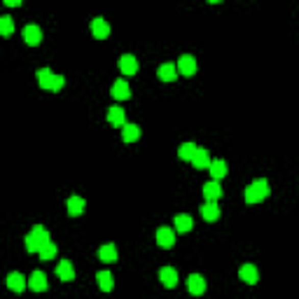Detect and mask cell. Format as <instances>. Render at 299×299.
Here are the masks:
<instances>
[{"mask_svg": "<svg viewBox=\"0 0 299 299\" xmlns=\"http://www.w3.org/2000/svg\"><path fill=\"white\" fill-rule=\"evenodd\" d=\"M271 194V187H269V180L266 178H257V180H253V183L245 187V204H260V201H264L266 196Z\"/></svg>", "mask_w": 299, "mask_h": 299, "instance_id": "6da1fadb", "label": "cell"}, {"mask_svg": "<svg viewBox=\"0 0 299 299\" xmlns=\"http://www.w3.org/2000/svg\"><path fill=\"white\" fill-rule=\"evenodd\" d=\"M49 232L42 227V225H35L31 232L26 234V238H23V243H26V250L28 253H38L40 248H42L44 243H49Z\"/></svg>", "mask_w": 299, "mask_h": 299, "instance_id": "7a4b0ae2", "label": "cell"}, {"mask_svg": "<svg viewBox=\"0 0 299 299\" xmlns=\"http://www.w3.org/2000/svg\"><path fill=\"white\" fill-rule=\"evenodd\" d=\"M176 68H178V75H185V78H192L194 72H196V59H194L192 54H183L180 59H178Z\"/></svg>", "mask_w": 299, "mask_h": 299, "instance_id": "3957f363", "label": "cell"}, {"mask_svg": "<svg viewBox=\"0 0 299 299\" xmlns=\"http://www.w3.org/2000/svg\"><path fill=\"white\" fill-rule=\"evenodd\" d=\"M23 40H26V44H31V47H35V44L42 42V31H40L38 23H26L21 31Z\"/></svg>", "mask_w": 299, "mask_h": 299, "instance_id": "277c9868", "label": "cell"}, {"mask_svg": "<svg viewBox=\"0 0 299 299\" xmlns=\"http://www.w3.org/2000/svg\"><path fill=\"white\" fill-rule=\"evenodd\" d=\"M138 59L133 54H122L119 56V70H122V75H136L138 72Z\"/></svg>", "mask_w": 299, "mask_h": 299, "instance_id": "5b68a950", "label": "cell"}, {"mask_svg": "<svg viewBox=\"0 0 299 299\" xmlns=\"http://www.w3.org/2000/svg\"><path fill=\"white\" fill-rule=\"evenodd\" d=\"M187 290L194 294V297H199V294L206 292V278L201 273H189L187 276Z\"/></svg>", "mask_w": 299, "mask_h": 299, "instance_id": "8992f818", "label": "cell"}, {"mask_svg": "<svg viewBox=\"0 0 299 299\" xmlns=\"http://www.w3.org/2000/svg\"><path fill=\"white\" fill-rule=\"evenodd\" d=\"M189 161H192L194 168H208V164H211V152L206 147H199V145H196V150H194V155Z\"/></svg>", "mask_w": 299, "mask_h": 299, "instance_id": "52a82bcc", "label": "cell"}, {"mask_svg": "<svg viewBox=\"0 0 299 299\" xmlns=\"http://www.w3.org/2000/svg\"><path fill=\"white\" fill-rule=\"evenodd\" d=\"M157 243L161 248H173L176 245V232L171 227H159L157 229Z\"/></svg>", "mask_w": 299, "mask_h": 299, "instance_id": "ba28073f", "label": "cell"}, {"mask_svg": "<svg viewBox=\"0 0 299 299\" xmlns=\"http://www.w3.org/2000/svg\"><path fill=\"white\" fill-rule=\"evenodd\" d=\"M7 288L12 290V292H21L23 288L28 285V278L23 276V273H19V271H12L10 276H7Z\"/></svg>", "mask_w": 299, "mask_h": 299, "instance_id": "9c48e42d", "label": "cell"}, {"mask_svg": "<svg viewBox=\"0 0 299 299\" xmlns=\"http://www.w3.org/2000/svg\"><path fill=\"white\" fill-rule=\"evenodd\" d=\"M28 288L33 290V292H44L47 290V276L44 271H33L28 276Z\"/></svg>", "mask_w": 299, "mask_h": 299, "instance_id": "30bf717a", "label": "cell"}, {"mask_svg": "<svg viewBox=\"0 0 299 299\" xmlns=\"http://www.w3.org/2000/svg\"><path fill=\"white\" fill-rule=\"evenodd\" d=\"M91 33H94V38H98V40L108 38V33H110V23H108L103 17L91 19Z\"/></svg>", "mask_w": 299, "mask_h": 299, "instance_id": "8fae6325", "label": "cell"}, {"mask_svg": "<svg viewBox=\"0 0 299 299\" xmlns=\"http://www.w3.org/2000/svg\"><path fill=\"white\" fill-rule=\"evenodd\" d=\"M66 206H68V215H70V217H78V215H82V213H84V206H87V201H84L82 196H78V194H72L70 199L66 201Z\"/></svg>", "mask_w": 299, "mask_h": 299, "instance_id": "7c38bea8", "label": "cell"}, {"mask_svg": "<svg viewBox=\"0 0 299 299\" xmlns=\"http://www.w3.org/2000/svg\"><path fill=\"white\" fill-rule=\"evenodd\" d=\"M238 278L243 283H248V285H255L257 278H260V273H257V266L255 264H243L241 269H238Z\"/></svg>", "mask_w": 299, "mask_h": 299, "instance_id": "4fadbf2b", "label": "cell"}, {"mask_svg": "<svg viewBox=\"0 0 299 299\" xmlns=\"http://www.w3.org/2000/svg\"><path fill=\"white\" fill-rule=\"evenodd\" d=\"M56 276L61 278V281H72L75 278V266H72L70 260H61L59 264H56Z\"/></svg>", "mask_w": 299, "mask_h": 299, "instance_id": "5bb4252c", "label": "cell"}, {"mask_svg": "<svg viewBox=\"0 0 299 299\" xmlns=\"http://www.w3.org/2000/svg\"><path fill=\"white\" fill-rule=\"evenodd\" d=\"M110 94H112V98H117V101H127L129 96H131V89H129L127 80H117V82H112Z\"/></svg>", "mask_w": 299, "mask_h": 299, "instance_id": "9a60e30c", "label": "cell"}, {"mask_svg": "<svg viewBox=\"0 0 299 299\" xmlns=\"http://www.w3.org/2000/svg\"><path fill=\"white\" fill-rule=\"evenodd\" d=\"M173 225H176V232H180V234H187V232H192V227H194V220L187 215V213H178V215L173 217Z\"/></svg>", "mask_w": 299, "mask_h": 299, "instance_id": "2e32d148", "label": "cell"}, {"mask_svg": "<svg viewBox=\"0 0 299 299\" xmlns=\"http://www.w3.org/2000/svg\"><path fill=\"white\" fill-rule=\"evenodd\" d=\"M159 281L166 285V288H176L178 285V271L173 266H161L159 269Z\"/></svg>", "mask_w": 299, "mask_h": 299, "instance_id": "e0dca14e", "label": "cell"}, {"mask_svg": "<svg viewBox=\"0 0 299 299\" xmlns=\"http://www.w3.org/2000/svg\"><path fill=\"white\" fill-rule=\"evenodd\" d=\"M201 217H204L206 222H215L217 217H220V206H217L215 201H206V204L201 206Z\"/></svg>", "mask_w": 299, "mask_h": 299, "instance_id": "ac0fdd59", "label": "cell"}, {"mask_svg": "<svg viewBox=\"0 0 299 299\" xmlns=\"http://www.w3.org/2000/svg\"><path fill=\"white\" fill-rule=\"evenodd\" d=\"M208 171H211L213 180H220V178L227 176V161L225 159H211V164H208Z\"/></svg>", "mask_w": 299, "mask_h": 299, "instance_id": "d6986e66", "label": "cell"}, {"mask_svg": "<svg viewBox=\"0 0 299 299\" xmlns=\"http://www.w3.org/2000/svg\"><path fill=\"white\" fill-rule=\"evenodd\" d=\"M35 75H38V84L42 89H52V84H54V80H56V72L52 70V68H40Z\"/></svg>", "mask_w": 299, "mask_h": 299, "instance_id": "ffe728a7", "label": "cell"}, {"mask_svg": "<svg viewBox=\"0 0 299 299\" xmlns=\"http://www.w3.org/2000/svg\"><path fill=\"white\" fill-rule=\"evenodd\" d=\"M157 75H159L161 82H173V80L178 78V68H176V63H161L159 70H157Z\"/></svg>", "mask_w": 299, "mask_h": 299, "instance_id": "44dd1931", "label": "cell"}, {"mask_svg": "<svg viewBox=\"0 0 299 299\" xmlns=\"http://www.w3.org/2000/svg\"><path fill=\"white\" fill-rule=\"evenodd\" d=\"M117 245L115 243H103L98 248V260L101 262H117Z\"/></svg>", "mask_w": 299, "mask_h": 299, "instance_id": "7402d4cb", "label": "cell"}, {"mask_svg": "<svg viewBox=\"0 0 299 299\" xmlns=\"http://www.w3.org/2000/svg\"><path fill=\"white\" fill-rule=\"evenodd\" d=\"M140 138V127L138 124H124L122 127V140L124 143H136Z\"/></svg>", "mask_w": 299, "mask_h": 299, "instance_id": "603a6c76", "label": "cell"}, {"mask_svg": "<svg viewBox=\"0 0 299 299\" xmlns=\"http://www.w3.org/2000/svg\"><path fill=\"white\" fill-rule=\"evenodd\" d=\"M204 196L206 201H217L222 196V187L217 185V180H211V183L204 185Z\"/></svg>", "mask_w": 299, "mask_h": 299, "instance_id": "cb8c5ba5", "label": "cell"}, {"mask_svg": "<svg viewBox=\"0 0 299 299\" xmlns=\"http://www.w3.org/2000/svg\"><path fill=\"white\" fill-rule=\"evenodd\" d=\"M96 281H98V288L103 290V292H110V290L115 288V278H112L110 271H98L96 273Z\"/></svg>", "mask_w": 299, "mask_h": 299, "instance_id": "d4e9b609", "label": "cell"}, {"mask_svg": "<svg viewBox=\"0 0 299 299\" xmlns=\"http://www.w3.org/2000/svg\"><path fill=\"white\" fill-rule=\"evenodd\" d=\"M108 122L112 127H124V110L119 106H112L108 108Z\"/></svg>", "mask_w": 299, "mask_h": 299, "instance_id": "484cf974", "label": "cell"}, {"mask_svg": "<svg viewBox=\"0 0 299 299\" xmlns=\"http://www.w3.org/2000/svg\"><path fill=\"white\" fill-rule=\"evenodd\" d=\"M194 150H196V143L187 140V143H183L180 147H178V157H180V159H185V161H189V159H192V155H194Z\"/></svg>", "mask_w": 299, "mask_h": 299, "instance_id": "4316f807", "label": "cell"}, {"mask_svg": "<svg viewBox=\"0 0 299 299\" xmlns=\"http://www.w3.org/2000/svg\"><path fill=\"white\" fill-rule=\"evenodd\" d=\"M38 255H40V260H44V262L54 260V257H56V243H52V241H49V243H44L42 248L38 250Z\"/></svg>", "mask_w": 299, "mask_h": 299, "instance_id": "83f0119b", "label": "cell"}, {"mask_svg": "<svg viewBox=\"0 0 299 299\" xmlns=\"http://www.w3.org/2000/svg\"><path fill=\"white\" fill-rule=\"evenodd\" d=\"M12 31H14V19L10 14H3L0 17V35H12Z\"/></svg>", "mask_w": 299, "mask_h": 299, "instance_id": "f1b7e54d", "label": "cell"}, {"mask_svg": "<svg viewBox=\"0 0 299 299\" xmlns=\"http://www.w3.org/2000/svg\"><path fill=\"white\" fill-rule=\"evenodd\" d=\"M63 84H66V78H63V75H56L54 84H52V91H61Z\"/></svg>", "mask_w": 299, "mask_h": 299, "instance_id": "f546056e", "label": "cell"}, {"mask_svg": "<svg viewBox=\"0 0 299 299\" xmlns=\"http://www.w3.org/2000/svg\"><path fill=\"white\" fill-rule=\"evenodd\" d=\"M5 5L7 7H19L21 5V0H5Z\"/></svg>", "mask_w": 299, "mask_h": 299, "instance_id": "4dcf8cb0", "label": "cell"}]
</instances>
